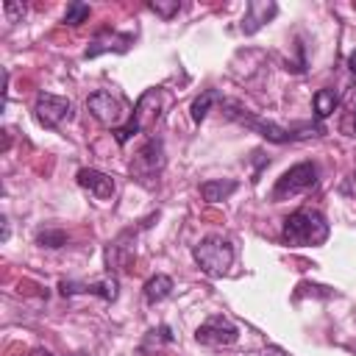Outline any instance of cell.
<instances>
[{
  "label": "cell",
  "mask_w": 356,
  "mask_h": 356,
  "mask_svg": "<svg viewBox=\"0 0 356 356\" xmlns=\"http://www.w3.org/2000/svg\"><path fill=\"white\" fill-rule=\"evenodd\" d=\"M328 222L317 209H298L284 220L281 239L292 248H309V245H323L328 239Z\"/></svg>",
  "instance_id": "cell-1"
},
{
  "label": "cell",
  "mask_w": 356,
  "mask_h": 356,
  "mask_svg": "<svg viewBox=\"0 0 356 356\" xmlns=\"http://www.w3.org/2000/svg\"><path fill=\"white\" fill-rule=\"evenodd\" d=\"M192 256H195L197 267H200L206 275L220 278V275L228 273V267H231V261H234V245H231L225 236H217V234H214V236L200 239V242L195 245Z\"/></svg>",
  "instance_id": "cell-2"
},
{
  "label": "cell",
  "mask_w": 356,
  "mask_h": 356,
  "mask_svg": "<svg viewBox=\"0 0 356 356\" xmlns=\"http://www.w3.org/2000/svg\"><path fill=\"white\" fill-rule=\"evenodd\" d=\"M222 108H225V117H228V120H234V122H239V125H245V128L256 131V134H259V136H264L267 142L284 145V142H292V139H295L292 128H284V125H278V122L261 120V117H256V114L245 111L239 103H228V100H225V103H222Z\"/></svg>",
  "instance_id": "cell-3"
},
{
  "label": "cell",
  "mask_w": 356,
  "mask_h": 356,
  "mask_svg": "<svg viewBox=\"0 0 356 356\" xmlns=\"http://www.w3.org/2000/svg\"><path fill=\"white\" fill-rule=\"evenodd\" d=\"M161 170H164V145H161V139L153 136V139H147V142L136 150V156H134V161H131V175H134L139 184L153 186V184L159 181Z\"/></svg>",
  "instance_id": "cell-4"
},
{
  "label": "cell",
  "mask_w": 356,
  "mask_h": 356,
  "mask_svg": "<svg viewBox=\"0 0 356 356\" xmlns=\"http://www.w3.org/2000/svg\"><path fill=\"white\" fill-rule=\"evenodd\" d=\"M156 120H159V92H156V89H147V92L139 97V103H136L134 114L128 117V122L114 131V139H117L120 145H125L134 134H139L142 128H150Z\"/></svg>",
  "instance_id": "cell-5"
},
{
  "label": "cell",
  "mask_w": 356,
  "mask_h": 356,
  "mask_svg": "<svg viewBox=\"0 0 356 356\" xmlns=\"http://www.w3.org/2000/svg\"><path fill=\"white\" fill-rule=\"evenodd\" d=\"M314 181H317V167H314L312 161H300V164L289 167V170L278 178V184H275V189H273V200H284V197L300 195V192L312 189Z\"/></svg>",
  "instance_id": "cell-6"
},
{
  "label": "cell",
  "mask_w": 356,
  "mask_h": 356,
  "mask_svg": "<svg viewBox=\"0 0 356 356\" xmlns=\"http://www.w3.org/2000/svg\"><path fill=\"white\" fill-rule=\"evenodd\" d=\"M86 108H89V114H92L100 125L114 128V131L120 128V122H122V117H125V111H122V100L114 97V95L106 92V89L92 92V95L86 97Z\"/></svg>",
  "instance_id": "cell-7"
},
{
  "label": "cell",
  "mask_w": 356,
  "mask_h": 356,
  "mask_svg": "<svg viewBox=\"0 0 356 356\" xmlns=\"http://www.w3.org/2000/svg\"><path fill=\"white\" fill-rule=\"evenodd\" d=\"M33 114H36L39 125L58 128L64 120L72 117V103L67 97H58V95H50V92H39L36 103H33Z\"/></svg>",
  "instance_id": "cell-8"
},
{
  "label": "cell",
  "mask_w": 356,
  "mask_h": 356,
  "mask_svg": "<svg viewBox=\"0 0 356 356\" xmlns=\"http://www.w3.org/2000/svg\"><path fill=\"white\" fill-rule=\"evenodd\" d=\"M195 339H197L200 345L222 348V345H234V342L239 339V331H236V325H234L228 317H222V314H211L206 323L197 325Z\"/></svg>",
  "instance_id": "cell-9"
},
{
  "label": "cell",
  "mask_w": 356,
  "mask_h": 356,
  "mask_svg": "<svg viewBox=\"0 0 356 356\" xmlns=\"http://www.w3.org/2000/svg\"><path fill=\"white\" fill-rule=\"evenodd\" d=\"M131 42H134V36L131 33H117V31H100L95 39H92V44L86 47V53H83V58H95V56H100V53H108V50H114V53H125L128 47H131Z\"/></svg>",
  "instance_id": "cell-10"
},
{
  "label": "cell",
  "mask_w": 356,
  "mask_h": 356,
  "mask_svg": "<svg viewBox=\"0 0 356 356\" xmlns=\"http://www.w3.org/2000/svg\"><path fill=\"white\" fill-rule=\"evenodd\" d=\"M134 231H122L114 242H108L106 248V264H108V273L111 270H125L134 259Z\"/></svg>",
  "instance_id": "cell-11"
},
{
  "label": "cell",
  "mask_w": 356,
  "mask_h": 356,
  "mask_svg": "<svg viewBox=\"0 0 356 356\" xmlns=\"http://www.w3.org/2000/svg\"><path fill=\"white\" fill-rule=\"evenodd\" d=\"M61 295H81V292H89V295H100L103 300H117V278H103V281H95V284H81V281H61L58 284Z\"/></svg>",
  "instance_id": "cell-12"
},
{
  "label": "cell",
  "mask_w": 356,
  "mask_h": 356,
  "mask_svg": "<svg viewBox=\"0 0 356 356\" xmlns=\"http://www.w3.org/2000/svg\"><path fill=\"white\" fill-rule=\"evenodd\" d=\"M275 11H278V6L275 3H261V0H250L248 3V8H245V17H242V25H239V31L242 33H256L264 22H270L273 17H275Z\"/></svg>",
  "instance_id": "cell-13"
},
{
  "label": "cell",
  "mask_w": 356,
  "mask_h": 356,
  "mask_svg": "<svg viewBox=\"0 0 356 356\" xmlns=\"http://www.w3.org/2000/svg\"><path fill=\"white\" fill-rule=\"evenodd\" d=\"M78 184L83 189H89L95 197H100V200H108L114 195V178L100 172V170H92V167L78 170Z\"/></svg>",
  "instance_id": "cell-14"
},
{
  "label": "cell",
  "mask_w": 356,
  "mask_h": 356,
  "mask_svg": "<svg viewBox=\"0 0 356 356\" xmlns=\"http://www.w3.org/2000/svg\"><path fill=\"white\" fill-rule=\"evenodd\" d=\"M236 181H203L200 184V195H203V200H209V203H220V200H225L231 192H236Z\"/></svg>",
  "instance_id": "cell-15"
},
{
  "label": "cell",
  "mask_w": 356,
  "mask_h": 356,
  "mask_svg": "<svg viewBox=\"0 0 356 356\" xmlns=\"http://www.w3.org/2000/svg\"><path fill=\"white\" fill-rule=\"evenodd\" d=\"M172 292V278L170 275H153L147 284H145V300L147 303H161L167 295Z\"/></svg>",
  "instance_id": "cell-16"
},
{
  "label": "cell",
  "mask_w": 356,
  "mask_h": 356,
  "mask_svg": "<svg viewBox=\"0 0 356 356\" xmlns=\"http://www.w3.org/2000/svg\"><path fill=\"white\" fill-rule=\"evenodd\" d=\"M312 103H314V114H317V120H325L328 114L337 111V106H339V95H337L334 89H317Z\"/></svg>",
  "instance_id": "cell-17"
},
{
  "label": "cell",
  "mask_w": 356,
  "mask_h": 356,
  "mask_svg": "<svg viewBox=\"0 0 356 356\" xmlns=\"http://www.w3.org/2000/svg\"><path fill=\"white\" fill-rule=\"evenodd\" d=\"M217 100H220V95H217L214 89H206L200 97H195V103H192V108H189L192 122H203L206 114H209V108H211V103H217Z\"/></svg>",
  "instance_id": "cell-18"
},
{
  "label": "cell",
  "mask_w": 356,
  "mask_h": 356,
  "mask_svg": "<svg viewBox=\"0 0 356 356\" xmlns=\"http://www.w3.org/2000/svg\"><path fill=\"white\" fill-rule=\"evenodd\" d=\"M89 19V6L86 3H70L64 11V22L67 25H81Z\"/></svg>",
  "instance_id": "cell-19"
},
{
  "label": "cell",
  "mask_w": 356,
  "mask_h": 356,
  "mask_svg": "<svg viewBox=\"0 0 356 356\" xmlns=\"http://www.w3.org/2000/svg\"><path fill=\"white\" fill-rule=\"evenodd\" d=\"M36 242H39L42 248H61V245H67V234L58 231V228H47V231H42V234L36 236Z\"/></svg>",
  "instance_id": "cell-20"
},
{
  "label": "cell",
  "mask_w": 356,
  "mask_h": 356,
  "mask_svg": "<svg viewBox=\"0 0 356 356\" xmlns=\"http://www.w3.org/2000/svg\"><path fill=\"white\" fill-rule=\"evenodd\" d=\"M147 8H150V11H156V14H159V17H164V19H172V17L181 11V3H178V0H170V3L153 0V3H147Z\"/></svg>",
  "instance_id": "cell-21"
},
{
  "label": "cell",
  "mask_w": 356,
  "mask_h": 356,
  "mask_svg": "<svg viewBox=\"0 0 356 356\" xmlns=\"http://www.w3.org/2000/svg\"><path fill=\"white\" fill-rule=\"evenodd\" d=\"M3 11H6V19L8 22H17L25 14V6H19V3H3Z\"/></svg>",
  "instance_id": "cell-22"
},
{
  "label": "cell",
  "mask_w": 356,
  "mask_h": 356,
  "mask_svg": "<svg viewBox=\"0 0 356 356\" xmlns=\"http://www.w3.org/2000/svg\"><path fill=\"white\" fill-rule=\"evenodd\" d=\"M342 192H345V195H353V197H356V172L345 178V184H342Z\"/></svg>",
  "instance_id": "cell-23"
},
{
  "label": "cell",
  "mask_w": 356,
  "mask_h": 356,
  "mask_svg": "<svg viewBox=\"0 0 356 356\" xmlns=\"http://www.w3.org/2000/svg\"><path fill=\"white\" fill-rule=\"evenodd\" d=\"M261 356H292V353H286L284 348H278V345H270V348H264L261 350Z\"/></svg>",
  "instance_id": "cell-24"
},
{
  "label": "cell",
  "mask_w": 356,
  "mask_h": 356,
  "mask_svg": "<svg viewBox=\"0 0 356 356\" xmlns=\"http://www.w3.org/2000/svg\"><path fill=\"white\" fill-rule=\"evenodd\" d=\"M348 67H350V72L356 75V50H353V53L348 56Z\"/></svg>",
  "instance_id": "cell-25"
}]
</instances>
